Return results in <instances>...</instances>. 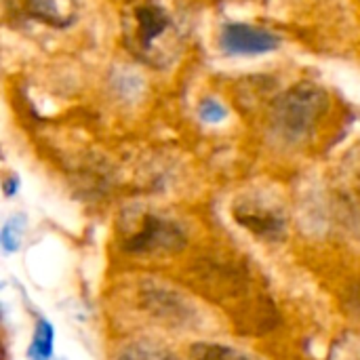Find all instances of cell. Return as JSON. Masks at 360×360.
Instances as JSON below:
<instances>
[{
    "label": "cell",
    "instance_id": "cell-7",
    "mask_svg": "<svg viewBox=\"0 0 360 360\" xmlns=\"http://www.w3.org/2000/svg\"><path fill=\"white\" fill-rule=\"evenodd\" d=\"M141 297L146 310L169 325H190V321L194 319V306H190V302L177 291L150 285L141 291Z\"/></svg>",
    "mask_w": 360,
    "mask_h": 360
},
{
    "label": "cell",
    "instance_id": "cell-12",
    "mask_svg": "<svg viewBox=\"0 0 360 360\" xmlns=\"http://www.w3.org/2000/svg\"><path fill=\"white\" fill-rule=\"evenodd\" d=\"M25 228H27V217L23 213H13L4 221V226L0 230V245H2L4 253L19 251V247L23 243V236H25Z\"/></svg>",
    "mask_w": 360,
    "mask_h": 360
},
{
    "label": "cell",
    "instance_id": "cell-2",
    "mask_svg": "<svg viewBox=\"0 0 360 360\" xmlns=\"http://www.w3.org/2000/svg\"><path fill=\"white\" fill-rule=\"evenodd\" d=\"M329 108V95L314 82H297L272 108V127L287 141L308 137Z\"/></svg>",
    "mask_w": 360,
    "mask_h": 360
},
{
    "label": "cell",
    "instance_id": "cell-14",
    "mask_svg": "<svg viewBox=\"0 0 360 360\" xmlns=\"http://www.w3.org/2000/svg\"><path fill=\"white\" fill-rule=\"evenodd\" d=\"M17 188H19L17 177H11V179H6V181H4V192H6V196H13V194L17 192Z\"/></svg>",
    "mask_w": 360,
    "mask_h": 360
},
{
    "label": "cell",
    "instance_id": "cell-6",
    "mask_svg": "<svg viewBox=\"0 0 360 360\" xmlns=\"http://www.w3.org/2000/svg\"><path fill=\"white\" fill-rule=\"evenodd\" d=\"M335 192L346 224L360 236V148L352 150L340 165Z\"/></svg>",
    "mask_w": 360,
    "mask_h": 360
},
{
    "label": "cell",
    "instance_id": "cell-15",
    "mask_svg": "<svg viewBox=\"0 0 360 360\" xmlns=\"http://www.w3.org/2000/svg\"><path fill=\"white\" fill-rule=\"evenodd\" d=\"M57 360H63V359H57Z\"/></svg>",
    "mask_w": 360,
    "mask_h": 360
},
{
    "label": "cell",
    "instance_id": "cell-4",
    "mask_svg": "<svg viewBox=\"0 0 360 360\" xmlns=\"http://www.w3.org/2000/svg\"><path fill=\"white\" fill-rule=\"evenodd\" d=\"M232 215L236 224L266 243H278L287 236L289 217L281 202L259 192L243 194L234 200Z\"/></svg>",
    "mask_w": 360,
    "mask_h": 360
},
{
    "label": "cell",
    "instance_id": "cell-10",
    "mask_svg": "<svg viewBox=\"0 0 360 360\" xmlns=\"http://www.w3.org/2000/svg\"><path fill=\"white\" fill-rule=\"evenodd\" d=\"M53 344H55V329L53 323L46 319H38L34 325V333L30 340L27 356L30 360H51L53 359Z\"/></svg>",
    "mask_w": 360,
    "mask_h": 360
},
{
    "label": "cell",
    "instance_id": "cell-1",
    "mask_svg": "<svg viewBox=\"0 0 360 360\" xmlns=\"http://www.w3.org/2000/svg\"><path fill=\"white\" fill-rule=\"evenodd\" d=\"M122 40L146 65L167 68L186 46L188 17L177 0H133L122 13Z\"/></svg>",
    "mask_w": 360,
    "mask_h": 360
},
{
    "label": "cell",
    "instance_id": "cell-8",
    "mask_svg": "<svg viewBox=\"0 0 360 360\" xmlns=\"http://www.w3.org/2000/svg\"><path fill=\"white\" fill-rule=\"evenodd\" d=\"M278 38L262 27L247 23H230L221 32V46L234 55H262L274 51Z\"/></svg>",
    "mask_w": 360,
    "mask_h": 360
},
{
    "label": "cell",
    "instance_id": "cell-13",
    "mask_svg": "<svg viewBox=\"0 0 360 360\" xmlns=\"http://www.w3.org/2000/svg\"><path fill=\"white\" fill-rule=\"evenodd\" d=\"M200 118L207 120V122H219L226 118V110L221 103L213 101V99H205L200 103Z\"/></svg>",
    "mask_w": 360,
    "mask_h": 360
},
{
    "label": "cell",
    "instance_id": "cell-3",
    "mask_svg": "<svg viewBox=\"0 0 360 360\" xmlns=\"http://www.w3.org/2000/svg\"><path fill=\"white\" fill-rule=\"evenodd\" d=\"M186 240L184 230L156 211L129 209L120 217V247L129 253H177Z\"/></svg>",
    "mask_w": 360,
    "mask_h": 360
},
{
    "label": "cell",
    "instance_id": "cell-9",
    "mask_svg": "<svg viewBox=\"0 0 360 360\" xmlns=\"http://www.w3.org/2000/svg\"><path fill=\"white\" fill-rule=\"evenodd\" d=\"M116 360H181L173 350L165 348L158 342H150V340H137L127 344Z\"/></svg>",
    "mask_w": 360,
    "mask_h": 360
},
{
    "label": "cell",
    "instance_id": "cell-5",
    "mask_svg": "<svg viewBox=\"0 0 360 360\" xmlns=\"http://www.w3.org/2000/svg\"><path fill=\"white\" fill-rule=\"evenodd\" d=\"M6 6L15 17L44 23L49 27L65 30L80 19L78 0H6Z\"/></svg>",
    "mask_w": 360,
    "mask_h": 360
},
{
    "label": "cell",
    "instance_id": "cell-11",
    "mask_svg": "<svg viewBox=\"0 0 360 360\" xmlns=\"http://www.w3.org/2000/svg\"><path fill=\"white\" fill-rule=\"evenodd\" d=\"M192 360H262L259 356H253L240 348H232L228 344H196L192 348Z\"/></svg>",
    "mask_w": 360,
    "mask_h": 360
}]
</instances>
